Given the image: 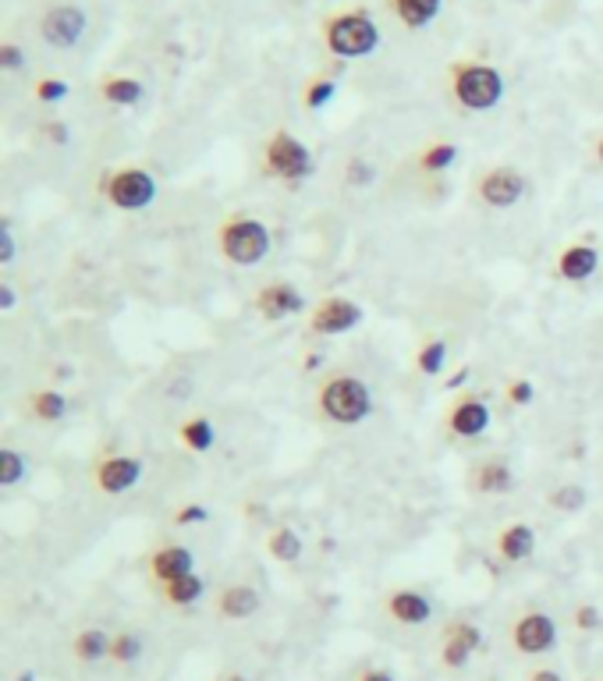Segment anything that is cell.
<instances>
[{"label": "cell", "instance_id": "1", "mask_svg": "<svg viewBox=\"0 0 603 681\" xmlns=\"http://www.w3.org/2000/svg\"><path fill=\"white\" fill-rule=\"evenodd\" d=\"M316 408H319V416L338 426H359L373 412V391L366 380L338 373V377L319 383Z\"/></svg>", "mask_w": 603, "mask_h": 681}, {"label": "cell", "instance_id": "2", "mask_svg": "<svg viewBox=\"0 0 603 681\" xmlns=\"http://www.w3.org/2000/svg\"><path fill=\"white\" fill-rule=\"evenodd\" d=\"M221 252L227 263L235 266H260L266 256H271V227L256 217H231L221 227Z\"/></svg>", "mask_w": 603, "mask_h": 681}, {"label": "cell", "instance_id": "3", "mask_svg": "<svg viewBox=\"0 0 603 681\" xmlns=\"http://www.w3.org/2000/svg\"><path fill=\"white\" fill-rule=\"evenodd\" d=\"M327 47L338 58H366L380 47V29L366 11H348V15H334L327 22Z\"/></svg>", "mask_w": 603, "mask_h": 681}, {"label": "cell", "instance_id": "4", "mask_svg": "<svg viewBox=\"0 0 603 681\" xmlns=\"http://www.w3.org/2000/svg\"><path fill=\"white\" fill-rule=\"evenodd\" d=\"M504 97V78L490 64H458L454 68V100L465 111H493Z\"/></svg>", "mask_w": 603, "mask_h": 681}, {"label": "cell", "instance_id": "5", "mask_svg": "<svg viewBox=\"0 0 603 681\" xmlns=\"http://www.w3.org/2000/svg\"><path fill=\"white\" fill-rule=\"evenodd\" d=\"M266 171H271L274 178L288 181V185H299L313 175V153L310 146H305L302 139H294L291 131H274L271 142H266Z\"/></svg>", "mask_w": 603, "mask_h": 681}, {"label": "cell", "instance_id": "6", "mask_svg": "<svg viewBox=\"0 0 603 681\" xmlns=\"http://www.w3.org/2000/svg\"><path fill=\"white\" fill-rule=\"evenodd\" d=\"M103 196H106V203L117 210H128V213L146 210L156 199V181L150 171L125 167V171H114V175L103 181Z\"/></svg>", "mask_w": 603, "mask_h": 681}, {"label": "cell", "instance_id": "7", "mask_svg": "<svg viewBox=\"0 0 603 681\" xmlns=\"http://www.w3.org/2000/svg\"><path fill=\"white\" fill-rule=\"evenodd\" d=\"M512 646L522 657H540V653H551L557 646V625L551 614L543 610H526L518 614L512 625Z\"/></svg>", "mask_w": 603, "mask_h": 681}, {"label": "cell", "instance_id": "8", "mask_svg": "<svg viewBox=\"0 0 603 681\" xmlns=\"http://www.w3.org/2000/svg\"><path fill=\"white\" fill-rule=\"evenodd\" d=\"M476 192H479V199L487 206L507 210V206L522 203V196L529 192V185H526V178H522L515 167H493V171H487V175L479 178Z\"/></svg>", "mask_w": 603, "mask_h": 681}, {"label": "cell", "instance_id": "9", "mask_svg": "<svg viewBox=\"0 0 603 681\" xmlns=\"http://www.w3.org/2000/svg\"><path fill=\"white\" fill-rule=\"evenodd\" d=\"M39 33H43V39L50 47H61V50L75 47L86 33V11L75 8V4L50 8L43 15V22H39Z\"/></svg>", "mask_w": 603, "mask_h": 681}, {"label": "cell", "instance_id": "10", "mask_svg": "<svg viewBox=\"0 0 603 681\" xmlns=\"http://www.w3.org/2000/svg\"><path fill=\"white\" fill-rule=\"evenodd\" d=\"M362 324V305L352 299H338L330 295L324 302H316V310L310 316V330L313 333H348Z\"/></svg>", "mask_w": 603, "mask_h": 681}, {"label": "cell", "instance_id": "11", "mask_svg": "<svg viewBox=\"0 0 603 681\" xmlns=\"http://www.w3.org/2000/svg\"><path fill=\"white\" fill-rule=\"evenodd\" d=\"M142 462L131 454H111L97 465V487L103 493H128L131 487L142 483Z\"/></svg>", "mask_w": 603, "mask_h": 681}, {"label": "cell", "instance_id": "12", "mask_svg": "<svg viewBox=\"0 0 603 681\" xmlns=\"http://www.w3.org/2000/svg\"><path fill=\"white\" fill-rule=\"evenodd\" d=\"M482 646V632L473 621H454L444 632V646H440V664L451 667V671H462V667L473 660V653Z\"/></svg>", "mask_w": 603, "mask_h": 681}, {"label": "cell", "instance_id": "13", "mask_svg": "<svg viewBox=\"0 0 603 681\" xmlns=\"http://www.w3.org/2000/svg\"><path fill=\"white\" fill-rule=\"evenodd\" d=\"M256 310L266 316V319H288V316H299L305 310V295L294 285H266L256 291Z\"/></svg>", "mask_w": 603, "mask_h": 681}, {"label": "cell", "instance_id": "14", "mask_svg": "<svg viewBox=\"0 0 603 681\" xmlns=\"http://www.w3.org/2000/svg\"><path fill=\"white\" fill-rule=\"evenodd\" d=\"M387 614H391V621L405 625V629H419V625L434 618V604L419 590H398L387 596Z\"/></svg>", "mask_w": 603, "mask_h": 681}, {"label": "cell", "instance_id": "15", "mask_svg": "<svg viewBox=\"0 0 603 681\" xmlns=\"http://www.w3.org/2000/svg\"><path fill=\"white\" fill-rule=\"evenodd\" d=\"M448 426H451L454 437H465V440L487 433L490 430V408H487V402H479V398H462V402L448 412Z\"/></svg>", "mask_w": 603, "mask_h": 681}, {"label": "cell", "instance_id": "16", "mask_svg": "<svg viewBox=\"0 0 603 681\" xmlns=\"http://www.w3.org/2000/svg\"><path fill=\"white\" fill-rule=\"evenodd\" d=\"M600 266V252L593 245L586 242H575L568 249H561L557 256V277L561 280H571V285H582V280H589L596 274Z\"/></svg>", "mask_w": 603, "mask_h": 681}, {"label": "cell", "instance_id": "17", "mask_svg": "<svg viewBox=\"0 0 603 681\" xmlns=\"http://www.w3.org/2000/svg\"><path fill=\"white\" fill-rule=\"evenodd\" d=\"M192 568H196V554L189 551V546H181V543L160 546V551L150 557V571L160 582H174V579L192 576Z\"/></svg>", "mask_w": 603, "mask_h": 681}, {"label": "cell", "instance_id": "18", "mask_svg": "<svg viewBox=\"0 0 603 681\" xmlns=\"http://www.w3.org/2000/svg\"><path fill=\"white\" fill-rule=\"evenodd\" d=\"M260 593L252 590V585H246V582H235V585H227V590L217 596V614L221 618H227V621H246V618H252V614L260 610Z\"/></svg>", "mask_w": 603, "mask_h": 681}, {"label": "cell", "instance_id": "19", "mask_svg": "<svg viewBox=\"0 0 603 681\" xmlns=\"http://www.w3.org/2000/svg\"><path fill=\"white\" fill-rule=\"evenodd\" d=\"M473 487L479 493H490V497H501V493H512L515 490V472L512 465L493 458V462H482L473 469Z\"/></svg>", "mask_w": 603, "mask_h": 681}, {"label": "cell", "instance_id": "20", "mask_svg": "<svg viewBox=\"0 0 603 681\" xmlns=\"http://www.w3.org/2000/svg\"><path fill=\"white\" fill-rule=\"evenodd\" d=\"M498 551L504 560H512V565H518V560H529L532 551H536V529L529 522H512L501 529V540H498Z\"/></svg>", "mask_w": 603, "mask_h": 681}, {"label": "cell", "instance_id": "21", "mask_svg": "<svg viewBox=\"0 0 603 681\" xmlns=\"http://www.w3.org/2000/svg\"><path fill=\"white\" fill-rule=\"evenodd\" d=\"M111 639L114 635H106L103 629H83V632L75 635V643H72L75 660H83V664L111 660Z\"/></svg>", "mask_w": 603, "mask_h": 681}, {"label": "cell", "instance_id": "22", "mask_svg": "<svg viewBox=\"0 0 603 681\" xmlns=\"http://www.w3.org/2000/svg\"><path fill=\"white\" fill-rule=\"evenodd\" d=\"M440 4H444V0H391L394 15L405 22L409 29H423V25H430L440 15Z\"/></svg>", "mask_w": 603, "mask_h": 681}, {"label": "cell", "instance_id": "23", "mask_svg": "<svg viewBox=\"0 0 603 681\" xmlns=\"http://www.w3.org/2000/svg\"><path fill=\"white\" fill-rule=\"evenodd\" d=\"M203 593H206V582L196 576H185V579H174V582H164V600L171 607H192V604H199V600H203Z\"/></svg>", "mask_w": 603, "mask_h": 681}, {"label": "cell", "instance_id": "24", "mask_svg": "<svg viewBox=\"0 0 603 681\" xmlns=\"http://www.w3.org/2000/svg\"><path fill=\"white\" fill-rule=\"evenodd\" d=\"M266 551H271V557L280 560V565H294V560L302 557L305 543L294 529H274L271 540H266Z\"/></svg>", "mask_w": 603, "mask_h": 681}, {"label": "cell", "instance_id": "25", "mask_svg": "<svg viewBox=\"0 0 603 681\" xmlns=\"http://www.w3.org/2000/svg\"><path fill=\"white\" fill-rule=\"evenodd\" d=\"M103 100L114 103V106H136L142 100V83L139 78H128V75H114L103 83Z\"/></svg>", "mask_w": 603, "mask_h": 681}, {"label": "cell", "instance_id": "26", "mask_svg": "<svg viewBox=\"0 0 603 681\" xmlns=\"http://www.w3.org/2000/svg\"><path fill=\"white\" fill-rule=\"evenodd\" d=\"M178 437H181V444L189 447V451H210L213 444H217V430H213V423L206 419V416H196V419H189L178 430Z\"/></svg>", "mask_w": 603, "mask_h": 681}, {"label": "cell", "instance_id": "27", "mask_svg": "<svg viewBox=\"0 0 603 681\" xmlns=\"http://www.w3.org/2000/svg\"><path fill=\"white\" fill-rule=\"evenodd\" d=\"M29 408L39 423H58L64 419V412H68V402H64L61 391H36L29 398Z\"/></svg>", "mask_w": 603, "mask_h": 681}, {"label": "cell", "instance_id": "28", "mask_svg": "<svg viewBox=\"0 0 603 681\" xmlns=\"http://www.w3.org/2000/svg\"><path fill=\"white\" fill-rule=\"evenodd\" d=\"M454 160H458V146L451 142H434L426 146L423 156H419V167L426 171V175H440V171H448Z\"/></svg>", "mask_w": 603, "mask_h": 681}, {"label": "cell", "instance_id": "29", "mask_svg": "<svg viewBox=\"0 0 603 681\" xmlns=\"http://www.w3.org/2000/svg\"><path fill=\"white\" fill-rule=\"evenodd\" d=\"M448 363V341L444 338H434L426 341L419 355H415V366H419V373H426V377H437L440 369H444Z\"/></svg>", "mask_w": 603, "mask_h": 681}, {"label": "cell", "instance_id": "30", "mask_svg": "<svg viewBox=\"0 0 603 681\" xmlns=\"http://www.w3.org/2000/svg\"><path fill=\"white\" fill-rule=\"evenodd\" d=\"M547 504L554 507V512H565V515H575L586 507V490L579 483H561L557 490H551V497H547Z\"/></svg>", "mask_w": 603, "mask_h": 681}, {"label": "cell", "instance_id": "31", "mask_svg": "<svg viewBox=\"0 0 603 681\" xmlns=\"http://www.w3.org/2000/svg\"><path fill=\"white\" fill-rule=\"evenodd\" d=\"M142 657V639L136 632H117L111 639V660L121 664V667H128V664H136Z\"/></svg>", "mask_w": 603, "mask_h": 681}, {"label": "cell", "instance_id": "32", "mask_svg": "<svg viewBox=\"0 0 603 681\" xmlns=\"http://www.w3.org/2000/svg\"><path fill=\"white\" fill-rule=\"evenodd\" d=\"M25 472H29V462L15 447L0 451V487H18Z\"/></svg>", "mask_w": 603, "mask_h": 681}, {"label": "cell", "instance_id": "33", "mask_svg": "<svg viewBox=\"0 0 603 681\" xmlns=\"http://www.w3.org/2000/svg\"><path fill=\"white\" fill-rule=\"evenodd\" d=\"M373 178H377V171H373L369 160H362V156H352V160H348L344 181L352 185V189H366V185H373Z\"/></svg>", "mask_w": 603, "mask_h": 681}, {"label": "cell", "instance_id": "34", "mask_svg": "<svg viewBox=\"0 0 603 681\" xmlns=\"http://www.w3.org/2000/svg\"><path fill=\"white\" fill-rule=\"evenodd\" d=\"M334 92H338L334 78H316V83H310V89H305V106H310V111H324L334 100Z\"/></svg>", "mask_w": 603, "mask_h": 681}, {"label": "cell", "instance_id": "35", "mask_svg": "<svg viewBox=\"0 0 603 681\" xmlns=\"http://www.w3.org/2000/svg\"><path fill=\"white\" fill-rule=\"evenodd\" d=\"M571 625L579 632H596L603 625V614H600L596 604H579V607H575V614H571Z\"/></svg>", "mask_w": 603, "mask_h": 681}, {"label": "cell", "instance_id": "36", "mask_svg": "<svg viewBox=\"0 0 603 681\" xmlns=\"http://www.w3.org/2000/svg\"><path fill=\"white\" fill-rule=\"evenodd\" d=\"M68 97V83H61V78H39L36 83V100L39 103H58Z\"/></svg>", "mask_w": 603, "mask_h": 681}, {"label": "cell", "instance_id": "37", "mask_svg": "<svg viewBox=\"0 0 603 681\" xmlns=\"http://www.w3.org/2000/svg\"><path fill=\"white\" fill-rule=\"evenodd\" d=\"M507 402L512 405H518V408H526V405H532L536 402V387H532V380H526V377H518V380H512L507 383Z\"/></svg>", "mask_w": 603, "mask_h": 681}, {"label": "cell", "instance_id": "38", "mask_svg": "<svg viewBox=\"0 0 603 681\" xmlns=\"http://www.w3.org/2000/svg\"><path fill=\"white\" fill-rule=\"evenodd\" d=\"M206 522V507L203 504H185L174 512V526H199Z\"/></svg>", "mask_w": 603, "mask_h": 681}, {"label": "cell", "instance_id": "39", "mask_svg": "<svg viewBox=\"0 0 603 681\" xmlns=\"http://www.w3.org/2000/svg\"><path fill=\"white\" fill-rule=\"evenodd\" d=\"M22 64H25L22 47H15V43H4V47H0V68H4V72H18Z\"/></svg>", "mask_w": 603, "mask_h": 681}, {"label": "cell", "instance_id": "40", "mask_svg": "<svg viewBox=\"0 0 603 681\" xmlns=\"http://www.w3.org/2000/svg\"><path fill=\"white\" fill-rule=\"evenodd\" d=\"M15 252H18V242H15V231H11V224L0 227V263H11L15 260Z\"/></svg>", "mask_w": 603, "mask_h": 681}, {"label": "cell", "instance_id": "41", "mask_svg": "<svg viewBox=\"0 0 603 681\" xmlns=\"http://www.w3.org/2000/svg\"><path fill=\"white\" fill-rule=\"evenodd\" d=\"M189 394H192V380L189 377L167 383V398H178V402H181V398H189Z\"/></svg>", "mask_w": 603, "mask_h": 681}, {"label": "cell", "instance_id": "42", "mask_svg": "<svg viewBox=\"0 0 603 681\" xmlns=\"http://www.w3.org/2000/svg\"><path fill=\"white\" fill-rule=\"evenodd\" d=\"M15 288H11L8 285V280H4V285H0V310H15Z\"/></svg>", "mask_w": 603, "mask_h": 681}, {"label": "cell", "instance_id": "43", "mask_svg": "<svg viewBox=\"0 0 603 681\" xmlns=\"http://www.w3.org/2000/svg\"><path fill=\"white\" fill-rule=\"evenodd\" d=\"M43 131H47V139H50V142H61V146L68 142V125H47Z\"/></svg>", "mask_w": 603, "mask_h": 681}, {"label": "cell", "instance_id": "44", "mask_svg": "<svg viewBox=\"0 0 603 681\" xmlns=\"http://www.w3.org/2000/svg\"><path fill=\"white\" fill-rule=\"evenodd\" d=\"M359 681H398L391 671H380V667H373V671H362Z\"/></svg>", "mask_w": 603, "mask_h": 681}, {"label": "cell", "instance_id": "45", "mask_svg": "<svg viewBox=\"0 0 603 681\" xmlns=\"http://www.w3.org/2000/svg\"><path fill=\"white\" fill-rule=\"evenodd\" d=\"M529 681H561V674L554 671V667H540V671H532Z\"/></svg>", "mask_w": 603, "mask_h": 681}, {"label": "cell", "instance_id": "46", "mask_svg": "<svg viewBox=\"0 0 603 681\" xmlns=\"http://www.w3.org/2000/svg\"><path fill=\"white\" fill-rule=\"evenodd\" d=\"M465 380H468V369H462V373H458V377H451V380H448V387H451V391H454V387H462Z\"/></svg>", "mask_w": 603, "mask_h": 681}, {"label": "cell", "instance_id": "47", "mask_svg": "<svg viewBox=\"0 0 603 681\" xmlns=\"http://www.w3.org/2000/svg\"><path fill=\"white\" fill-rule=\"evenodd\" d=\"M596 160L603 164V136H600V142H596Z\"/></svg>", "mask_w": 603, "mask_h": 681}, {"label": "cell", "instance_id": "48", "mask_svg": "<svg viewBox=\"0 0 603 681\" xmlns=\"http://www.w3.org/2000/svg\"><path fill=\"white\" fill-rule=\"evenodd\" d=\"M231 681H246V678H238V674H235V678H231Z\"/></svg>", "mask_w": 603, "mask_h": 681}]
</instances>
